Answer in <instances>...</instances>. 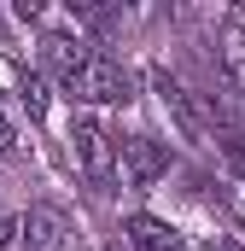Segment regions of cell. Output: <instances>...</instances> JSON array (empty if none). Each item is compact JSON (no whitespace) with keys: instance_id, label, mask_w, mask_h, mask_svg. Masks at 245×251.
Returning a JSON list of instances; mask_svg holds the SVG:
<instances>
[{"instance_id":"obj_11","label":"cell","mask_w":245,"mask_h":251,"mask_svg":"<svg viewBox=\"0 0 245 251\" xmlns=\"http://www.w3.org/2000/svg\"><path fill=\"white\" fill-rule=\"evenodd\" d=\"M12 240H18V216H6V210H0V246H12Z\"/></svg>"},{"instance_id":"obj_5","label":"cell","mask_w":245,"mask_h":251,"mask_svg":"<svg viewBox=\"0 0 245 251\" xmlns=\"http://www.w3.org/2000/svg\"><path fill=\"white\" fill-rule=\"evenodd\" d=\"M152 88H158L164 111L181 123V134H187V140H204V111L193 105V94L181 88V76H170V70H152Z\"/></svg>"},{"instance_id":"obj_3","label":"cell","mask_w":245,"mask_h":251,"mask_svg":"<svg viewBox=\"0 0 245 251\" xmlns=\"http://www.w3.org/2000/svg\"><path fill=\"white\" fill-rule=\"evenodd\" d=\"M122 170H128L134 187H152V181L170 176V146L152 140V134H128V140H122Z\"/></svg>"},{"instance_id":"obj_9","label":"cell","mask_w":245,"mask_h":251,"mask_svg":"<svg viewBox=\"0 0 245 251\" xmlns=\"http://www.w3.org/2000/svg\"><path fill=\"white\" fill-rule=\"evenodd\" d=\"M228 123H234V134H240V146H245V94L228 100Z\"/></svg>"},{"instance_id":"obj_12","label":"cell","mask_w":245,"mask_h":251,"mask_svg":"<svg viewBox=\"0 0 245 251\" xmlns=\"http://www.w3.org/2000/svg\"><path fill=\"white\" fill-rule=\"evenodd\" d=\"M12 146H18V140H12V123L0 117V158H12Z\"/></svg>"},{"instance_id":"obj_13","label":"cell","mask_w":245,"mask_h":251,"mask_svg":"<svg viewBox=\"0 0 245 251\" xmlns=\"http://www.w3.org/2000/svg\"><path fill=\"white\" fill-rule=\"evenodd\" d=\"M210 251H240V246H234L228 234H216V240H210Z\"/></svg>"},{"instance_id":"obj_1","label":"cell","mask_w":245,"mask_h":251,"mask_svg":"<svg viewBox=\"0 0 245 251\" xmlns=\"http://www.w3.org/2000/svg\"><path fill=\"white\" fill-rule=\"evenodd\" d=\"M64 94L82 100V105H128L134 100V76L117 59H105V53H88V64L64 82Z\"/></svg>"},{"instance_id":"obj_7","label":"cell","mask_w":245,"mask_h":251,"mask_svg":"<svg viewBox=\"0 0 245 251\" xmlns=\"http://www.w3.org/2000/svg\"><path fill=\"white\" fill-rule=\"evenodd\" d=\"M128 240H134L140 251H181L187 246L181 234H175L164 216H152V210H134V216H128Z\"/></svg>"},{"instance_id":"obj_2","label":"cell","mask_w":245,"mask_h":251,"mask_svg":"<svg viewBox=\"0 0 245 251\" xmlns=\"http://www.w3.org/2000/svg\"><path fill=\"white\" fill-rule=\"evenodd\" d=\"M70 152H76V164L88 170V181L99 193H111V164H117V146H111V134L99 117H70Z\"/></svg>"},{"instance_id":"obj_10","label":"cell","mask_w":245,"mask_h":251,"mask_svg":"<svg viewBox=\"0 0 245 251\" xmlns=\"http://www.w3.org/2000/svg\"><path fill=\"white\" fill-rule=\"evenodd\" d=\"M228 164H234V176L245 181V146H240V140H228Z\"/></svg>"},{"instance_id":"obj_14","label":"cell","mask_w":245,"mask_h":251,"mask_svg":"<svg viewBox=\"0 0 245 251\" xmlns=\"http://www.w3.org/2000/svg\"><path fill=\"white\" fill-rule=\"evenodd\" d=\"M234 24H240V29H245V6H240V12H234Z\"/></svg>"},{"instance_id":"obj_4","label":"cell","mask_w":245,"mask_h":251,"mask_svg":"<svg viewBox=\"0 0 245 251\" xmlns=\"http://www.w3.org/2000/svg\"><path fill=\"white\" fill-rule=\"evenodd\" d=\"M18 234H24V251H64L70 246V222H64L59 204H29Z\"/></svg>"},{"instance_id":"obj_8","label":"cell","mask_w":245,"mask_h":251,"mask_svg":"<svg viewBox=\"0 0 245 251\" xmlns=\"http://www.w3.org/2000/svg\"><path fill=\"white\" fill-rule=\"evenodd\" d=\"M18 100H24L29 123H41V117H47V100H53V94H47V76L24 64V70H18Z\"/></svg>"},{"instance_id":"obj_6","label":"cell","mask_w":245,"mask_h":251,"mask_svg":"<svg viewBox=\"0 0 245 251\" xmlns=\"http://www.w3.org/2000/svg\"><path fill=\"white\" fill-rule=\"evenodd\" d=\"M41 64H47L59 82H70V76L88 64V47H82L76 35H64V29H47V35H41Z\"/></svg>"}]
</instances>
